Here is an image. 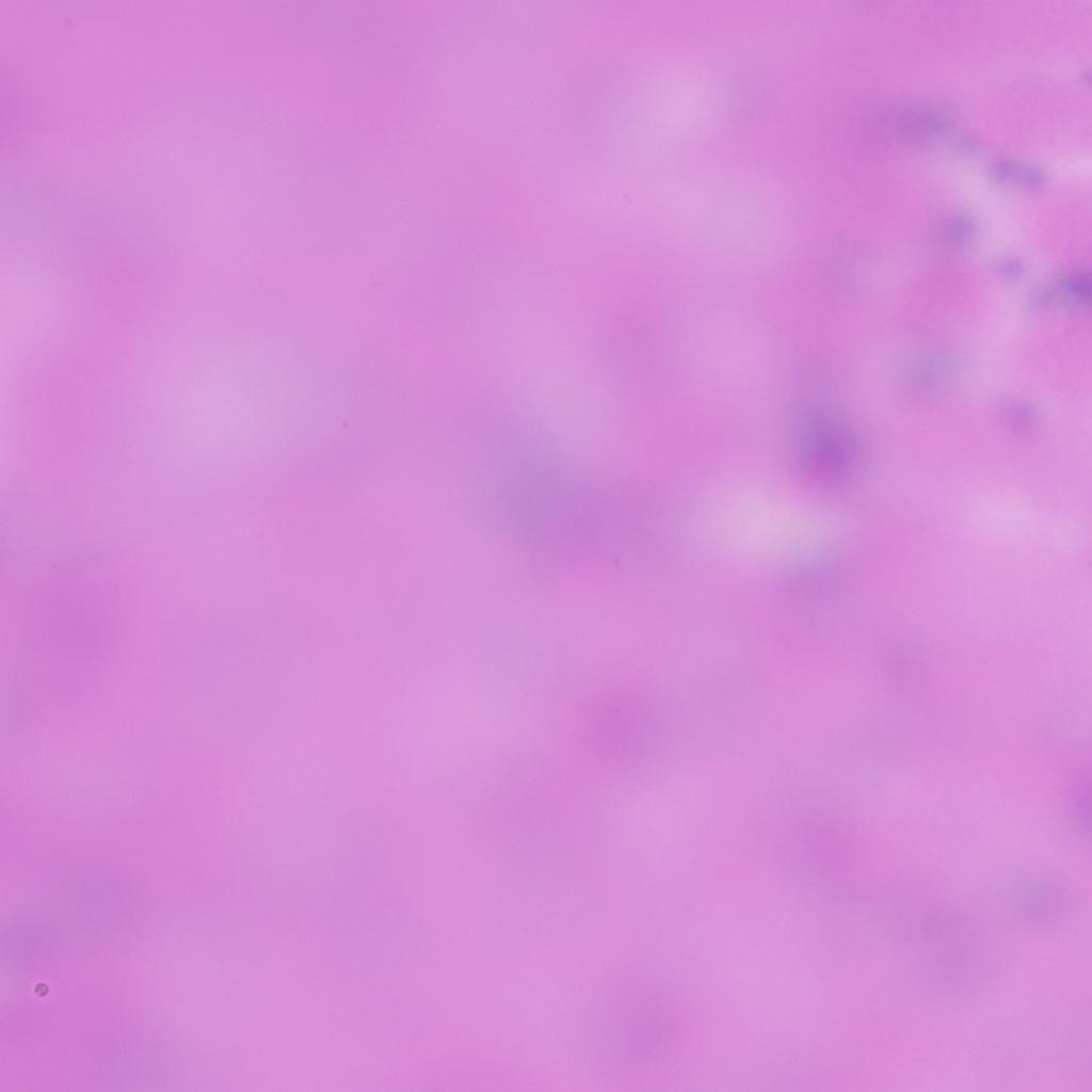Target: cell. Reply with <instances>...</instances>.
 Segmentation results:
<instances>
[{"instance_id": "obj_1", "label": "cell", "mask_w": 1092, "mask_h": 1092, "mask_svg": "<svg viewBox=\"0 0 1092 1092\" xmlns=\"http://www.w3.org/2000/svg\"><path fill=\"white\" fill-rule=\"evenodd\" d=\"M803 452L819 470L832 473L847 468L851 457L846 434L825 420L813 421L803 434Z\"/></svg>"}, {"instance_id": "obj_2", "label": "cell", "mask_w": 1092, "mask_h": 1092, "mask_svg": "<svg viewBox=\"0 0 1092 1092\" xmlns=\"http://www.w3.org/2000/svg\"><path fill=\"white\" fill-rule=\"evenodd\" d=\"M990 177L999 183H1017L1026 188L1042 187L1045 173L1039 166L1012 159H998L987 168Z\"/></svg>"}]
</instances>
